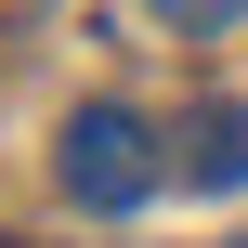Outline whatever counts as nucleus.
<instances>
[{
  "mask_svg": "<svg viewBox=\"0 0 248 248\" xmlns=\"http://www.w3.org/2000/svg\"><path fill=\"white\" fill-rule=\"evenodd\" d=\"M52 183H65L78 209H144V196H157V131H144L131 105H78L65 144H52Z\"/></svg>",
  "mask_w": 248,
  "mask_h": 248,
  "instance_id": "nucleus-1",
  "label": "nucleus"
},
{
  "mask_svg": "<svg viewBox=\"0 0 248 248\" xmlns=\"http://www.w3.org/2000/svg\"><path fill=\"white\" fill-rule=\"evenodd\" d=\"M183 183L196 196H235L248 183V105H196L183 118Z\"/></svg>",
  "mask_w": 248,
  "mask_h": 248,
  "instance_id": "nucleus-2",
  "label": "nucleus"
},
{
  "mask_svg": "<svg viewBox=\"0 0 248 248\" xmlns=\"http://www.w3.org/2000/svg\"><path fill=\"white\" fill-rule=\"evenodd\" d=\"M157 13H170V26H222L235 0H157Z\"/></svg>",
  "mask_w": 248,
  "mask_h": 248,
  "instance_id": "nucleus-3",
  "label": "nucleus"
},
{
  "mask_svg": "<svg viewBox=\"0 0 248 248\" xmlns=\"http://www.w3.org/2000/svg\"><path fill=\"white\" fill-rule=\"evenodd\" d=\"M0 248H13V235H0Z\"/></svg>",
  "mask_w": 248,
  "mask_h": 248,
  "instance_id": "nucleus-4",
  "label": "nucleus"
}]
</instances>
